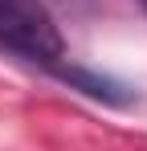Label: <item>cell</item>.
<instances>
[{
    "label": "cell",
    "mask_w": 147,
    "mask_h": 151,
    "mask_svg": "<svg viewBox=\"0 0 147 151\" xmlns=\"http://www.w3.org/2000/svg\"><path fill=\"white\" fill-rule=\"evenodd\" d=\"M143 4H147V0H143Z\"/></svg>",
    "instance_id": "cell-3"
},
{
    "label": "cell",
    "mask_w": 147,
    "mask_h": 151,
    "mask_svg": "<svg viewBox=\"0 0 147 151\" xmlns=\"http://www.w3.org/2000/svg\"><path fill=\"white\" fill-rule=\"evenodd\" d=\"M0 49L33 65L61 61V33L41 0H0Z\"/></svg>",
    "instance_id": "cell-1"
},
{
    "label": "cell",
    "mask_w": 147,
    "mask_h": 151,
    "mask_svg": "<svg viewBox=\"0 0 147 151\" xmlns=\"http://www.w3.org/2000/svg\"><path fill=\"white\" fill-rule=\"evenodd\" d=\"M53 74L61 78V82H70L74 90L98 98V102H110V106H127V102H131V94H122L127 86L110 82V78H98V74H90V70H78V65H53Z\"/></svg>",
    "instance_id": "cell-2"
}]
</instances>
